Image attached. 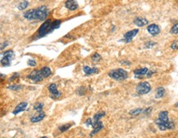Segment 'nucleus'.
<instances>
[{"mask_svg":"<svg viewBox=\"0 0 178 138\" xmlns=\"http://www.w3.org/2000/svg\"><path fill=\"white\" fill-rule=\"evenodd\" d=\"M49 10L46 6L39 7L35 9L26 11L23 14V17L29 21H43L48 17Z\"/></svg>","mask_w":178,"mask_h":138,"instance_id":"1","label":"nucleus"},{"mask_svg":"<svg viewBox=\"0 0 178 138\" xmlns=\"http://www.w3.org/2000/svg\"><path fill=\"white\" fill-rule=\"evenodd\" d=\"M61 25V21L60 20H55L54 21H52L51 20H46L43 24L40 25V27L38 30L37 33V37L38 38H43L46 36L48 34L51 33L53 30L55 29H58Z\"/></svg>","mask_w":178,"mask_h":138,"instance_id":"2","label":"nucleus"},{"mask_svg":"<svg viewBox=\"0 0 178 138\" xmlns=\"http://www.w3.org/2000/svg\"><path fill=\"white\" fill-rule=\"evenodd\" d=\"M51 74H52L51 69L48 66H44L39 70H33L29 74L28 78L35 83H39V82L43 81L44 78H49Z\"/></svg>","mask_w":178,"mask_h":138,"instance_id":"3","label":"nucleus"},{"mask_svg":"<svg viewBox=\"0 0 178 138\" xmlns=\"http://www.w3.org/2000/svg\"><path fill=\"white\" fill-rule=\"evenodd\" d=\"M155 123L158 125L159 128L162 131L167 129H173L174 123L168 119V112L167 111H161L159 114V118L156 119Z\"/></svg>","mask_w":178,"mask_h":138,"instance_id":"4","label":"nucleus"},{"mask_svg":"<svg viewBox=\"0 0 178 138\" xmlns=\"http://www.w3.org/2000/svg\"><path fill=\"white\" fill-rule=\"evenodd\" d=\"M108 76L114 80L122 81L128 77V73L125 70L119 68V69H115V70H111L110 72L108 73Z\"/></svg>","mask_w":178,"mask_h":138,"instance_id":"5","label":"nucleus"},{"mask_svg":"<svg viewBox=\"0 0 178 138\" xmlns=\"http://www.w3.org/2000/svg\"><path fill=\"white\" fill-rule=\"evenodd\" d=\"M135 90L139 95H145L151 91V85L147 81H144L136 86Z\"/></svg>","mask_w":178,"mask_h":138,"instance_id":"6","label":"nucleus"},{"mask_svg":"<svg viewBox=\"0 0 178 138\" xmlns=\"http://www.w3.org/2000/svg\"><path fill=\"white\" fill-rule=\"evenodd\" d=\"M14 58V52L12 50H8L4 52L3 54V57L1 59V64L3 66H9L11 65L12 59Z\"/></svg>","mask_w":178,"mask_h":138,"instance_id":"7","label":"nucleus"},{"mask_svg":"<svg viewBox=\"0 0 178 138\" xmlns=\"http://www.w3.org/2000/svg\"><path fill=\"white\" fill-rule=\"evenodd\" d=\"M49 92H50V97L54 100H56L58 98H59L61 96V92L58 90V88H57V85L55 84H50L48 88Z\"/></svg>","mask_w":178,"mask_h":138,"instance_id":"8","label":"nucleus"},{"mask_svg":"<svg viewBox=\"0 0 178 138\" xmlns=\"http://www.w3.org/2000/svg\"><path fill=\"white\" fill-rule=\"evenodd\" d=\"M138 33H139V30H138V29H135V30L128 31V32H126V33L124 34V38H123V39H122L121 41L128 43V42H130V41L134 38V37L136 36V34H137Z\"/></svg>","mask_w":178,"mask_h":138,"instance_id":"9","label":"nucleus"},{"mask_svg":"<svg viewBox=\"0 0 178 138\" xmlns=\"http://www.w3.org/2000/svg\"><path fill=\"white\" fill-rule=\"evenodd\" d=\"M93 131L90 133V137H92L93 136H94L97 132H98L100 130H102L104 128V124L103 123L98 120V121H94L93 122Z\"/></svg>","mask_w":178,"mask_h":138,"instance_id":"10","label":"nucleus"},{"mask_svg":"<svg viewBox=\"0 0 178 138\" xmlns=\"http://www.w3.org/2000/svg\"><path fill=\"white\" fill-rule=\"evenodd\" d=\"M147 30L148 32H149L151 35H153V36L158 35V34L160 33L159 26L156 24H151L149 25H148Z\"/></svg>","mask_w":178,"mask_h":138,"instance_id":"11","label":"nucleus"},{"mask_svg":"<svg viewBox=\"0 0 178 138\" xmlns=\"http://www.w3.org/2000/svg\"><path fill=\"white\" fill-rule=\"evenodd\" d=\"M65 7L70 11H75L78 8V4L76 0H67L65 2Z\"/></svg>","mask_w":178,"mask_h":138,"instance_id":"12","label":"nucleus"},{"mask_svg":"<svg viewBox=\"0 0 178 138\" xmlns=\"http://www.w3.org/2000/svg\"><path fill=\"white\" fill-rule=\"evenodd\" d=\"M134 24L135 25H137L138 27H142V26H145L147 24H149V21L147 19L145 18V17H135L134 19Z\"/></svg>","mask_w":178,"mask_h":138,"instance_id":"13","label":"nucleus"},{"mask_svg":"<svg viewBox=\"0 0 178 138\" xmlns=\"http://www.w3.org/2000/svg\"><path fill=\"white\" fill-rule=\"evenodd\" d=\"M27 105H28L27 102H21L20 104H18V105L16 106V108H15V109L13 110L12 114L17 115V114H19V113H21V112H22V111L25 110V108H26Z\"/></svg>","mask_w":178,"mask_h":138,"instance_id":"14","label":"nucleus"},{"mask_svg":"<svg viewBox=\"0 0 178 138\" xmlns=\"http://www.w3.org/2000/svg\"><path fill=\"white\" fill-rule=\"evenodd\" d=\"M83 71L85 72L86 76H90V75H92V74H95L98 73V69L97 68H91L90 66H84L83 68Z\"/></svg>","mask_w":178,"mask_h":138,"instance_id":"15","label":"nucleus"},{"mask_svg":"<svg viewBox=\"0 0 178 138\" xmlns=\"http://www.w3.org/2000/svg\"><path fill=\"white\" fill-rule=\"evenodd\" d=\"M148 71H149V69L146 68V67H145V68H141V69L135 70H134V74H135L136 78H139V76H143V75L147 74Z\"/></svg>","mask_w":178,"mask_h":138,"instance_id":"16","label":"nucleus"},{"mask_svg":"<svg viewBox=\"0 0 178 138\" xmlns=\"http://www.w3.org/2000/svg\"><path fill=\"white\" fill-rule=\"evenodd\" d=\"M44 117H45V114L44 113H42V112L41 113H39V114L31 117V123H39V122L42 121L44 119Z\"/></svg>","mask_w":178,"mask_h":138,"instance_id":"17","label":"nucleus"},{"mask_svg":"<svg viewBox=\"0 0 178 138\" xmlns=\"http://www.w3.org/2000/svg\"><path fill=\"white\" fill-rule=\"evenodd\" d=\"M165 95V89L163 88V87H159L157 88L156 90V95H155V98L157 99H159V98H162L163 96H164Z\"/></svg>","mask_w":178,"mask_h":138,"instance_id":"18","label":"nucleus"},{"mask_svg":"<svg viewBox=\"0 0 178 138\" xmlns=\"http://www.w3.org/2000/svg\"><path fill=\"white\" fill-rule=\"evenodd\" d=\"M29 6V2L26 1V0H24L22 2H21L17 5V8H18L20 11H24L25 9H26Z\"/></svg>","mask_w":178,"mask_h":138,"instance_id":"19","label":"nucleus"},{"mask_svg":"<svg viewBox=\"0 0 178 138\" xmlns=\"http://www.w3.org/2000/svg\"><path fill=\"white\" fill-rule=\"evenodd\" d=\"M143 111H144V109L141 108L134 109H132V110L130 111L129 114H131V115H133V116H136V115H139L140 114L143 113Z\"/></svg>","mask_w":178,"mask_h":138,"instance_id":"20","label":"nucleus"},{"mask_svg":"<svg viewBox=\"0 0 178 138\" xmlns=\"http://www.w3.org/2000/svg\"><path fill=\"white\" fill-rule=\"evenodd\" d=\"M43 108V103H42V102L37 103L36 105L34 106V109H35V111H37L38 113H41Z\"/></svg>","mask_w":178,"mask_h":138,"instance_id":"21","label":"nucleus"},{"mask_svg":"<svg viewBox=\"0 0 178 138\" xmlns=\"http://www.w3.org/2000/svg\"><path fill=\"white\" fill-rule=\"evenodd\" d=\"M102 59V57H101V56L98 54V53H94V54L92 56H91V60H92L93 62H98V61H100Z\"/></svg>","mask_w":178,"mask_h":138,"instance_id":"22","label":"nucleus"},{"mask_svg":"<svg viewBox=\"0 0 178 138\" xmlns=\"http://www.w3.org/2000/svg\"><path fill=\"white\" fill-rule=\"evenodd\" d=\"M105 116V112H99V113H97V114H94V121H98L100 120V119H102L103 117Z\"/></svg>","mask_w":178,"mask_h":138,"instance_id":"23","label":"nucleus"},{"mask_svg":"<svg viewBox=\"0 0 178 138\" xmlns=\"http://www.w3.org/2000/svg\"><path fill=\"white\" fill-rule=\"evenodd\" d=\"M72 124H71V123L64 124V125H62V126L59 127V131H60V132H65V131L68 130V129L72 127Z\"/></svg>","mask_w":178,"mask_h":138,"instance_id":"24","label":"nucleus"},{"mask_svg":"<svg viewBox=\"0 0 178 138\" xmlns=\"http://www.w3.org/2000/svg\"><path fill=\"white\" fill-rule=\"evenodd\" d=\"M170 33H171L172 34H178V23L174 25L172 28H171Z\"/></svg>","mask_w":178,"mask_h":138,"instance_id":"25","label":"nucleus"},{"mask_svg":"<svg viewBox=\"0 0 178 138\" xmlns=\"http://www.w3.org/2000/svg\"><path fill=\"white\" fill-rule=\"evenodd\" d=\"M21 85H17V84H15V85H11V86H8L7 87V88L8 89H10V90H14V91H17V90H20V89H21Z\"/></svg>","mask_w":178,"mask_h":138,"instance_id":"26","label":"nucleus"},{"mask_svg":"<svg viewBox=\"0 0 178 138\" xmlns=\"http://www.w3.org/2000/svg\"><path fill=\"white\" fill-rule=\"evenodd\" d=\"M76 93H77L79 96H83V95L86 93V88H85V87H81V88H80L77 90Z\"/></svg>","mask_w":178,"mask_h":138,"instance_id":"27","label":"nucleus"},{"mask_svg":"<svg viewBox=\"0 0 178 138\" xmlns=\"http://www.w3.org/2000/svg\"><path fill=\"white\" fill-rule=\"evenodd\" d=\"M154 45H156V42L149 41V42H145V48H151L154 47Z\"/></svg>","mask_w":178,"mask_h":138,"instance_id":"28","label":"nucleus"},{"mask_svg":"<svg viewBox=\"0 0 178 138\" xmlns=\"http://www.w3.org/2000/svg\"><path fill=\"white\" fill-rule=\"evenodd\" d=\"M18 77H19L18 73H14V74H13V75H12V77L10 78V79H9V80H10L11 82H13V81H15L17 78H18Z\"/></svg>","mask_w":178,"mask_h":138,"instance_id":"29","label":"nucleus"},{"mask_svg":"<svg viewBox=\"0 0 178 138\" xmlns=\"http://www.w3.org/2000/svg\"><path fill=\"white\" fill-rule=\"evenodd\" d=\"M85 124H86V125H87L88 127H90V126L92 127V125H93L92 119H88L86 120V122H85Z\"/></svg>","mask_w":178,"mask_h":138,"instance_id":"30","label":"nucleus"},{"mask_svg":"<svg viewBox=\"0 0 178 138\" xmlns=\"http://www.w3.org/2000/svg\"><path fill=\"white\" fill-rule=\"evenodd\" d=\"M28 65L31 66H36L37 63L35 60H28Z\"/></svg>","mask_w":178,"mask_h":138,"instance_id":"31","label":"nucleus"},{"mask_svg":"<svg viewBox=\"0 0 178 138\" xmlns=\"http://www.w3.org/2000/svg\"><path fill=\"white\" fill-rule=\"evenodd\" d=\"M151 111H152V107H149V108H146L145 109H144V111H143V113H145V114H149L151 113Z\"/></svg>","mask_w":178,"mask_h":138,"instance_id":"32","label":"nucleus"},{"mask_svg":"<svg viewBox=\"0 0 178 138\" xmlns=\"http://www.w3.org/2000/svg\"><path fill=\"white\" fill-rule=\"evenodd\" d=\"M154 73H155V71L154 70H149V71H148L147 73V77L148 78H150V77H152V75L154 74Z\"/></svg>","mask_w":178,"mask_h":138,"instance_id":"33","label":"nucleus"},{"mask_svg":"<svg viewBox=\"0 0 178 138\" xmlns=\"http://www.w3.org/2000/svg\"><path fill=\"white\" fill-rule=\"evenodd\" d=\"M177 48H178V45H177V42H173V43L172 44V46H171V48H172V50H177Z\"/></svg>","mask_w":178,"mask_h":138,"instance_id":"34","label":"nucleus"},{"mask_svg":"<svg viewBox=\"0 0 178 138\" xmlns=\"http://www.w3.org/2000/svg\"><path fill=\"white\" fill-rule=\"evenodd\" d=\"M7 45H8V42H7V41L3 42V43H2V45H1V50H3V48H6Z\"/></svg>","mask_w":178,"mask_h":138,"instance_id":"35","label":"nucleus"},{"mask_svg":"<svg viewBox=\"0 0 178 138\" xmlns=\"http://www.w3.org/2000/svg\"><path fill=\"white\" fill-rule=\"evenodd\" d=\"M121 64H122V65H126V66H130V63L129 61H126V60H122V61L121 62Z\"/></svg>","mask_w":178,"mask_h":138,"instance_id":"36","label":"nucleus"},{"mask_svg":"<svg viewBox=\"0 0 178 138\" xmlns=\"http://www.w3.org/2000/svg\"><path fill=\"white\" fill-rule=\"evenodd\" d=\"M176 105V106H177V107H178V103H177V104H176V105Z\"/></svg>","mask_w":178,"mask_h":138,"instance_id":"37","label":"nucleus"},{"mask_svg":"<svg viewBox=\"0 0 178 138\" xmlns=\"http://www.w3.org/2000/svg\"><path fill=\"white\" fill-rule=\"evenodd\" d=\"M40 138H49V137H42Z\"/></svg>","mask_w":178,"mask_h":138,"instance_id":"38","label":"nucleus"},{"mask_svg":"<svg viewBox=\"0 0 178 138\" xmlns=\"http://www.w3.org/2000/svg\"><path fill=\"white\" fill-rule=\"evenodd\" d=\"M40 1H41V0H40Z\"/></svg>","mask_w":178,"mask_h":138,"instance_id":"39","label":"nucleus"}]
</instances>
